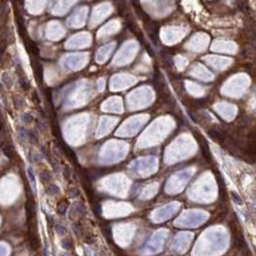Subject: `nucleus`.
Here are the masks:
<instances>
[{"mask_svg":"<svg viewBox=\"0 0 256 256\" xmlns=\"http://www.w3.org/2000/svg\"><path fill=\"white\" fill-rule=\"evenodd\" d=\"M230 195H231V198H233V201L236 203V204H243V201H242V198L240 197V195L236 192V191H231L230 192Z\"/></svg>","mask_w":256,"mask_h":256,"instance_id":"nucleus-10","label":"nucleus"},{"mask_svg":"<svg viewBox=\"0 0 256 256\" xmlns=\"http://www.w3.org/2000/svg\"><path fill=\"white\" fill-rule=\"evenodd\" d=\"M197 141H198V143H200V145H201V151H202V153H203V157L204 158L208 161V162H211V153H210V149H209V146H208V144H206V142L204 141V139H202V137L200 136V135H197Z\"/></svg>","mask_w":256,"mask_h":256,"instance_id":"nucleus-1","label":"nucleus"},{"mask_svg":"<svg viewBox=\"0 0 256 256\" xmlns=\"http://www.w3.org/2000/svg\"><path fill=\"white\" fill-rule=\"evenodd\" d=\"M57 210H58V212L60 214V215H64V214L66 212V210H67V204H66L65 202L59 203L58 206H57Z\"/></svg>","mask_w":256,"mask_h":256,"instance_id":"nucleus-13","label":"nucleus"},{"mask_svg":"<svg viewBox=\"0 0 256 256\" xmlns=\"http://www.w3.org/2000/svg\"><path fill=\"white\" fill-rule=\"evenodd\" d=\"M3 80H4V83L7 85V86H9L12 84V79H11V77L8 76V73H4V76H3Z\"/></svg>","mask_w":256,"mask_h":256,"instance_id":"nucleus-17","label":"nucleus"},{"mask_svg":"<svg viewBox=\"0 0 256 256\" xmlns=\"http://www.w3.org/2000/svg\"><path fill=\"white\" fill-rule=\"evenodd\" d=\"M195 105L197 107H202V106L205 105V101L204 99H196L195 101Z\"/></svg>","mask_w":256,"mask_h":256,"instance_id":"nucleus-22","label":"nucleus"},{"mask_svg":"<svg viewBox=\"0 0 256 256\" xmlns=\"http://www.w3.org/2000/svg\"><path fill=\"white\" fill-rule=\"evenodd\" d=\"M46 192H47L48 195H57V194L59 192V188H58L57 185H54V184L48 185V188L46 189Z\"/></svg>","mask_w":256,"mask_h":256,"instance_id":"nucleus-11","label":"nucleus"},{"mask_svg":"<svg viewBox=\"0 0 256 256\" xmlns=\"http://www.w3.org/2000/svg\"><path fill=\"white\" fill-rule=\"evenodd\" d=\"M20 86H21V88H24V91H27L28 88H29V82L26 79V78H20Z\"/></svg>","mask_w":256,"mask_h":256,"instance_id":"nucleus-14","label":"nucleus"},{"mask_svg":"<svg viewBox=\"0 0 256 256\" xmlns=\"http://www.w3.org/2000/svg\"><path fill=\"white\" fill-rule=\"evenodd\" d=\"M93 210H94V212H96V215H97V216H101V214H102V208H101V204L96 203V205L93 206Z\"/></svg>","mask_w":256,"mask_h":256,"instance_id":"nucleus-19","label":"nucleus"},{"mask_svg":"<svg viewBox=\"0 0 256 256\" xmlns=\"http://www.w3.org/2000/svg\"><path fill=\"white\" fill-rule=\"evenodd\" d=\"M72 228H73V231H74L78 236H80V235L83 234V228H82V224H80V223H78V222L73 223Z\"/></svg>","mask_w":256,"mask_h":256,"instance_id":"nucleus-12","label":"nucleus"},{"mask_svg":"<svg viewBox=\"0 0 256 256\" xmlns=\"http://www.w3.org/2000/svg\"><path fill=\"white\" fill-rule=\"evenodd\" d=\"M72 211L77 212V215L83 216V215L85 214V206H84L83 203H76V204L73 205V208H72Z\"/></svg>","mask_w":256,"mask_h":256,"instance_id":"nucleus-5","label":"nucleus"},{"mask_svg":"<svg viewBox=\"0 0 256 256\" xmlns=\"http://www.w3.org/2000/svg\"><path fill=\"white\" fill-rule=\"evenodd\" d=\"M208 135L214 141H217V142H223L224 141V132L220 129H211V130L208 131Z\"/></svg>","mask_w":256,"mask_h":256,"instance_id":"nucleus-2","label":"nucleus"},{"mask_svg":"<svg viewBox=\"0 0 256 256\" xmlns=\"http://www.w3.org/2000/svg\"><path fill=\"white\" fill-rule=\"evenodd\" d=\"M103 231H104V235H105V237L109 240L110 239V241H112V234H111V229L107 227V228H104L103 229Z\"/></svg>","mask_w":256,"mask_h":256,"instance_id":"nucleus-18","label":"nucleus"},{"mask_svg":"<svg viewBox=\"0 0 256 256\" xmlns=\"http://www.w3.org/2000/svg\"><path fill=\"white\" fill-rule=\"evenodd\" d=\"M70 176H71V170H70V168H67V166H66V168L64 169V177L66 180H68V178H70Z\"/></svg>","mask_w":256,"mask_h":256,"instance_id":"nucleus-23","label":"nucleus"},{"mask_svg":"<svg viewBox=\"0 0 256 256\" xmlns=\"http://www.w3.org/2000/svg\"><path fill=\"white\" fill-rule=\"evenodd\" d=\"M62 247L65 250H71L72 249V241L70 239H64L62 241Z\"/></svg>","mask_w":256,"mask_h":256,"instance_id":"nucleus-9","label":"nucleus"},{"mask_svg":"<svg viewBox=\"0 0 256 256\" xmlns=\"http://www.w3.org/2000/svg\"><path fill=\"white\" fill-rule=\"evenodd\" d=\"M56 231H57L58 235H65L66 234L65 227H63V225H60V224H57L56 225Z\"/></svg>","mask_w":256,"mask_h":256,"instance_id":"nucleus-16","label":"nucleus"},{"mask_svg":"<svg viewBox=\"0 0 256 256\" xmlns=\"http://www.w3.org/2000/svg\"><path fill=\"white\" fill-rule=\"evenodd\" d=\"M26 48H27V51L31 53V54H33V56H39V48H38V46H37V44L36 43H33L31 39H26Z\"/></svg>","mask_w":256,"mask_h":256,"instance_id":"nucleus-3","label":"nucleus"},{"mask_svg":"<svg viewBox=\"0 0 256 256\" xmlns=\"http://www.w3.org/2000/svg\"><path fill=\"white\" fill-rule=\"evenodd\" d=\"M94 241H96V240L92 237V236H87V237L85 239V242H86L87 244H93V243H94Z\"/></svg>","mask_w":256,"mask_h":256,"instance_id":"nucleus-25","label":"nucleus"},{"mask_svg":"<svg viewBox=\"0 0 256 256\" xmlns=\"http://www.w3.org/2000/svg\"><path fill=\"white\" fill-rule=\"evenodd\" d=\"M51 180H52V175H51V172H48L47 170H44V171L40 172V181H42L44 184L48 183Z\"/></svg>","mask_w":256,"mask_h":256,"instance_id":"nucleus-6","label":"nucleus"},{"mask_svg":"<svg viewBox=\"0 0 256 256\" xmlns=\"http://www.w3.org/2000/svg\"><path fill=\"white\" fill-rule=\"evenodd\" d=\"M13 104H14V106L17 107V109H20V107H23L25 105V102H24L23 98H20V97H14L13 98Z\"/></svg>","mask_w":256,"mask_h":256,"instance_id":"nucleus-7","label":"nucleus"},{"mask_svg":"<svg viewBox=\"0 0 256 256\" xmlns=\"http://www.w3.org/2000/svg\"><path fill=\"white\" fill-rule=\"evenodd\" d=\"M68 196L70 197H78L79 196V190H78L77 188H71L70 190H68Z\"/></svg>","mask_w":256,"mask_h":256,"instance_id":"nucleus-15","label":"nucleus"},{"mask_svg":"<svg viewBox=\"0 0 256 256\" xmlns=\"http://www.w3.org/2000/svg\"><path fill=\"white\" fill-rule=\"evenodd\" d=\"M19 136H20L23 139L27 138V131L24 129V127H20V129H19Z\"/></svg>","mask_w":256,"mask_h":256,"instance_id":"nucleus-21","label":"nucleus"},{"mask_svg":"<svg viewBox=\"0 0 256 256\" xmlns=\"http://www.w3.org/2000/svg\"><path fill=\"white\" fill-rule=\"evenodd\" d=\"M3 151H4V153L8 157V158H13L14 151H13V147L12 146H4L3 147Z\"/></svg>","mask_w":256,"mask_h":256,"instance_id":"nucleus-8","label":"nucleus"},{"mask_svg":"<svg viewBox=\"0 0 256 256\" xmlns=\"http://www.w3.org/2000/svg\"><path fill=\"white\" fill-rule=\"evenodd\" d=\"M23 121H24L25 123L32 122V116L29 115V113H24V115H23Z\"/></svg>","mask_w":256,"mask_h":256,"instance_id":"nucleus-20","label":"nucleus"},{"mask_svg":"<svg viewBox=\"0 0 256 256\" xmlns=\"http://www.w3.org/2000/svg\"><path fill=\"white\" fill-rule=\"evenodd\" d=\"M33 68H34V72H36V77H37V79H38V83L42 84L43 83V66H42V64L34 62Z\"/></svg>","mask_w":256,"mask_h":256,"instance_id":"nucleus-4","label":"nucleus"},{"mask_svg":"<svg viewBox=\"0 0 256 256\" xmlns=\"http://www.w3.org/2000/svg\"><path fill=\"white\" fill-rule=\"evenodd\" d=\"M27 172H28V176H29V178H31V182L33 183V185H34V175H33V171H32V169L31 168H28V170H27Z\"/></svg>","mask_w":256,"mask_h":256,"instance_id":"nucleus-24","label":"nucleus"}]
</instances>
